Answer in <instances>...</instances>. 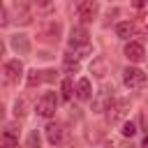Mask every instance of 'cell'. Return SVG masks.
I'll use <instances>...</instances> for the list:
<instances>
[{"instance_id":"obj_26","label":"cell","mask_w":148,"mask_h":148,"mask_svg":"<svg viewBox=\"0 0 148 148\" xmlns=\"http://www.w3.org/2000/svg\"><path fill=\"white\" fill-rule=\"evenodd\" d=\"M0 148H18V146H0Z\"/></svg>"},{"instance_id":"obj_15","label":"cell","mask_w":148,"mask_h":148,"mask_svg":"<svg viewBox=\"0 0 148 148\" xmlns=\"http://www.w3.org/2000/svg\"><path fill=\"white\" fill-rule=\"evenodd\" d=\"M42 81H44V72H39V69H32V72H28V79H25L28 88H35V86H39Z\"/></svg>"},{"instance_id":"obj_12","label":"cell","mask_w":148,"mask_h":148,"mask_svg":"<svg viewBox=\"0 0 148 148\" xmlns=\"http://www.w3.org/2000/svg\"><path fill=\"white\" fill-rule=\"evenodd\" d=\"M0 146H18V132H16L12 125H7V127H5L2 139H0Z\"/></svg>"},{"instance_id":"obj_19","label":"cell","mask_w":148,"mask_h":148,"mask_svg":"<svg viewBox=\"0 0 148 148\" xmlns=\"http://www.w3.org/2000/svg\"><path fill=\"white\" fill-rule=\"evenodd\" d=\"M65 72L76 74V72H79V60H76V58H72V56H65Z\"/></svg>"},{"instance_id":"obj_6","label":"cell","mask_w":148,"mask_h":148,"mask_svg":"<svg viewBox=\"0 0 148 148\" xmlns=\"http://www.w3.org/2000/svg\"><path fill=\"white\" fill-rule=\"evenodd\" d=\"M76 14H79V18L83 23L95 21V16H97V2L95 0H81L79 7H76Z\"/></svg>"},{"instance_id":"obj_21","label":"cell","mask_w":148,"mask_h":148,"mask_svg":"<svg viewBox=\"0 0 148 148\" xmlns=\"http://www.w3.org/2000/svg\"><path fill=\"white\" fill-rule=\"evenodd\" d=\"M120 132H123V136H130V139H132V136L136 134V125H134V123H123V130H120Z\"/></svg>"},{"instance_id":"obj_4","label":"cell","mask_w":148,"mask_h":148,"mask_svg":"<svg viewBox=\"0 0 148 148\" xmlns=\"http://www.w3.org/2000/svg\"><path fill=\"white\" fill-rule=\"evenodd\" d=\"M127 113H130V102L127 99H116L109 106V123L111 125H118V123H123L127 118Z\"/></svg>"},{"instance_id":"obj_5","label":"cell","mask_w":148,"mask_h":148,"mask_svg":"<svg viewBox=\"0 0 148 148\" xmlns=\"http://www.w3.org/2000/svg\"><path fill=\"white\" fill-rule=\"evenodd\" d=\"M2 74H5V81H7V83H18V79L23 76V65H21V60H7L5 67H2Z\"/></svg>"},{"instance_id":"obj_17","label":"cell","mask_w":148,"mask_h":148,"mask_svg":"<svg viewBox=\"0 0 148 148\" xmlns=\"http://www.w3.org/2000/svg\"><path fill=\"white\" fill-rule=\"evenodd\" d=\"M25 113H28V102L25 99H16L14 102V116L16 118H23Z\"/></svg>"},{"instance_id":"obj_23","label":"cell","mask_w":148,"mask_h":148,"mask_svg":"<svg viewBox=\"0 0 148 148\" xmlns=\"http://www.w3.org/2000/svg\"><path fill=\"white\" fill-rule=\"evenodd\" d=\"M53 79H56V72H53V69L44 72V81H53Z\"/></svg>"},{"instance_id":"obj_9","label":"cell","mask_w":148,"mask_h":148,"mask_svg":"<svg viewBox=\"0 0 148 148\" xmlns=\"http://www.w3.org/2000/svg\"><path fill=\"white\" fill-rule=\"evenodd\" d=\"M9 46L16 51V53H30V42H28V37L25 35H14L12 39H9Z\"/></svg>"},{"instance_id":"obj_18","label":"cell","mask_w":148,"mask_h":148,"mask_svg":"<svg viewBox=\"0 0 148 148\" xmlns=\"http://www.w3.org/2000/svg\"><path fill=\"white\" fill-rule=\"evenodd\" d=\"M58 35H60V23H51V25L44 30V37H46V39H56V42H58Z\"/></svg>"},{"instance_id":"obj_22","label":"cell","mask_w":148,"mask_h":148,"mask_svg":"<svg viewBox=\"0 0 148 148\" xmlns=\"http://www.w3.org/2000/svg\"><path fill=\"white\" fill-rule=\"evenodd\" d=\"M28 148H39V134H37V130H32L28 134Z\"/></svg>"},{"instance_id":"obj_1","label":"cell","mask_w":148,"mask_h":148,"mask_svg":"<svg viewBox=\"0 0 148 148\" xmlns=\"http://www.w3.org/2000/svg\"><path fill=\"white\" fill-rule=\"evenodd\" d=\"M123 83L130 88V90H139L146 86V74L139 69V67H127L123 72Z\"/></svg>"},{"instance_id":"obj_11","label":"cell","mask_w":148,"mask_h":148,"mask_svg":"<svg viewBox=\"0 0 148 148\" xmlns=\"http://www.w3.org/2000/svg\"><path fill=\"white\" fill-rule=\"evenodd\" d=\"M76 97L81 102H86V99L92 97V86H90L88 79H79V83H76Z\"/></svg>"},{"instance_id":"obj_20","label":"cell","mask_w":148,"mask_h":148,"mask_svg":"<svg viewBox=\"0 0 148 148\" xmlns=\"http://www.w3.org/2000/svg\"><path fill=\"white\" fill-rule=\"evenodd\" d=\"M72 95H74L72 79H65V81H62V99H72Z\"/></svg>"},{"instance_id":"obj_16","label":"cell","mask_w":148,"mask_h":148,"mask_svg":"<svg viewBox=\"0 0 148 148\" xmlns=\"http://www.w3.org/2000/svg\"><path fill=\"white\" fill-rule=\"evenodd\" d=\"M72 49H74V56H72V53H67V56H72V58H76V60H79V58H86V56H90V53H92V46H90V44L72 46Z\"/></svg>"},{"instance_id":"obj_13","label":"cell","mask_w":148,"mask_h":148,"mask_svg":"<svg viewBox=\"0 0 148 148\" xmlns=\"http://www.w3.org/2000/svg\"><path fill=\"white\" fill-rule=\"evenodd\" d=\"M62 136H65V132H62L60 125H53V123H51V125L46 127V139H49L53 146H58V143L62 141Z\"/></svg>"},{"instance_id":"obj_8","label":"cell","mask_w":148,"mask_h":148,"mask_svg":"<svg viewBox=\"0 0 148 148\" xmlns=\"http://www.w3.org/2000/svg\"><path fill=\"white\" fill-rule=\"evenodd\" d=\"M90 74L97 76V79H104V76L109 74V60H106L104 56H97V58L90 62Z\"/></svg>"},{"instance_id":"obj_10","label":"cell","mask_w":148,"mask_h":148,"mask_svg":"<svg viewBox=\"0 0 148 148\" xmlns=\"http://www.w3.org/2000/svg\"><path fill=\"white\" fill-rule=\"evenodd\" d=\"M83 44H90L86 28H72V32H69V46H83Z\"/></svg>"},{"instance_id":"obj_14","label":"cell","mask_w":148,"mask_h":148,"mask_svg":"<svg viewBox=\"0 0 148 148\" xmlns=\"http://www.w3.org/2000/svg\"><path fill=\"white\" fill-rule=\"evenodd\" d=\"M132 32H134V25H132L130 21H123V23H118V25H116V35H118V37H123V39H127Z\"/></svg>"},{"instance_id":"obj_27","label":"cell","mask_w":148,"mask_h":148,"mask_svg":"<svg viewBox=\"0 0 148 148\" xmlns=\"http://www.w3.org/2000/svg\"><path fill=\"white\" fill-rule=\"evenodd\" d=\"M53 148H58V146H53Z\"/></svg>"},{"instance_id":"obj_25","label":"cell","mask_w":148,"mask_h":148,"mask_svg":"<svg viewBox=\"0 0 148 148\" xmlns=\"http://www.w3.org/2000/svg\"><path fill=\"white\" fill-rule=\"evenodd\" d=\"M143 148H148V136H146V139H143Z\"/></svg>"},{"instance_id":"obj_2","label":"cell","mask_w":148,"mask_h":148,"mask_svg":"<svg viewBox=\"0 0 148 148\" xmlns=\"http://www.w3.org/2000/svg\"><path fill=\"white\" fill-rule=\"evenodd\" d=\"M56 106H58V97H56V92H44V95L39 97V102H37V116H42V118H51V116L56 113Z\"/></svg>"},{"instance_id":"obj_3","label":"cell","mask_w":148,"mask_h":148,"mask_svg":"<svg viewBox=\"0 0 148 148\" xmlns=\"http://www.w3.org/2000/svg\"><path fill=\"white\" fill-rule=\"evenodd\" d=\"M111 104H113V88L102 86L99 92H97V99L92 102V111L95 113H104V111H109Z\"/></svg>"},{"instance_id":"obj_7","label":"cell","mask_w":148,"mask_h":148,"mask_svg":"<svg viewBox=\"0 0 148 148\" xmlns=\"http://www.w3.org/2000/svg\"><path fill=\"white\" fill-rule=\"evenodd\" d=\"M125 58H127L130 62H141V60L146 58V51H143V46H141L139 42H127V46H125Z\"/></svg>"},{"instance_id":"obj_24","label":"cell","mask_w":148,"mask_h":148,"mask_svg":"<svg viewBox=\"0 0 148 148\" xmlns=\"http://www.w3.org/2000/svg\"><path fill=\"white\" fill-rule=\"evenodd\" d=\"M146 2H148V0H134V5H136V7H143Z\"/></svg>"}]
</instances>
